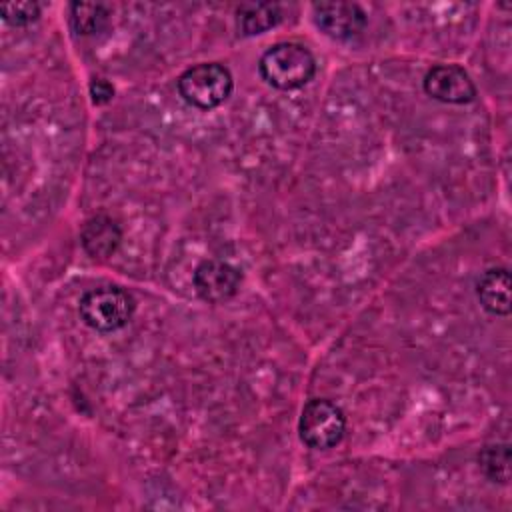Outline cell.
Masks as SVG:
<instances>
[{"label": "cell", "mask_w": 512, "mask_h": 512, "mask_svg": "<svg viewBox=\"0 0 512 512\" xmlns=\"http://www.w3.org/2000/svg\"><path fill=\"white\" fill-rule=\"evenodd\" d=\"M314 20L328 36L346 40L362 32L366 26V12L358 4L328 2L314 6Z\"/></svg>", "instance_id": "obj_7"}, {"label": "cell", "mask_w": 512, "mask_h": 512, "mask_svg": "<svg viewBox=\"0 0 512 512\" xmlns=\"http://www.w3.org/2000/svg\"><path fill=\"white\" fill-rule=\"evenodd\" d=\"M232 74L218 62H202L178 78L180 96L196 108L210 110L220 106L232 92Z\"/></svg>", "instance_id": "obj_2"}, {"label": "cell", "mask_w": 512, "mask_h": 512, "mask_svg": "<svg viewBox=\"0 0 512 512\" xmlns=\"http://www.w3.org/2000/svg\"><path fill=\"white\" fill-rule=\"evenodd\" d=\"M278 20L280 8L276 4H242L238 8V24L244 34H262Z\"/></svg>", "instance_id": "obj_10"}, {"label": "cell", "mask_w": 512, "mask_h": 512, "mask_svg": "<svg viewBox=\"0 0 512 512\" xmlns=\"http://www.w3.org/2000/svg\"><path fill=\"white\" fill-rule=\"evenodd\" d=\"M424 90L428 96L448 102L466 104L476 96V86L464 68L456 64H438L424 76Z\"/></svg>", "instance_id": "obj_6"}, {"label": "cell", "mask_w": 512, "mask_h": 512, "mask_svg": "<svg viewBox=\"0 0 512 512\" xmlns=\"http://www.w3.org/2000/svg\"><path fill=\"white\" fill-rule=\"evenodd\" d=\"M0 14L6 22L22 26L38 18L40 6L36 2H12V4H2Z\"/></svg>", "instance_id": "obj_13"}, {"label": "cell", "mask_w": 512, "mask_h": 512, "mask_svg": "<svg viewBox=\"0 0 512 512\" xmlns=\"http://www.w3.org/2000/svg\"><path fill=\"white\" fill-rule=\"evenodd\" d=\"M192 282L202 300L218 304L232 298L238 292L242 274L236 266L228 262L204 260L196 266Z\"/></svg>", "instance_id": "obj_5"}, {"label": "cell", "mask_w": 512, "mask_h": 512, "mask_svg": "<svg viewBox=\"0 0 512 512\" xmlns=\"http://www.w3.org/2000/svg\"><path fill=\"white\" fill-rule=\"evenodd\" d=\"M346 430L344 412L330 400L314 398L300 414L298 432L306 446L316 450H326L336 446Z\"/></svg>", "instance_id": "obj_4"}, {"label": "cell", "mask_w": 512, "mask_h": 512, "mask_svg": "<svg viewBox=\"0 0 512 512\" xmlns=\"http://www.w3.org/2000/svg\"><path fill=\"white\" fill-rule=\"evenodd\" d=\"M136 302L120 286H100L80 298L82 320L100 332L122 328L134 314Z\"/></svg>", "instance_id": "obj_3"}, {"label": "cell", "mask_w": 512, "mask_h": 512, "mask_svg": "<svg viewBox=\"0 0 512 512\" xmlns=\"http://www.w3.org/2000/svg\"><path fill=\"white\" fill-rule=\"evenodd\" d=\"M316 72L312 52L298 42H280L260 58L262 78L278 90H296Z\"/></svg>", "instance_id": "obj_1"}, {"label": "cell", "mask_w": 512, "mask_h": 512, "mask_svg": "<svg viewBox=\"0 0 512 512\" xmlns=\"http://www.w3.org/2000/svg\"><path fill=\"white\" fill-rule=\"evenodd\" d=\"M120 228L118 224L108 216H94L90 218L80 234L84 250L94 258L110 256L118 244H120Z\"/></svg>", "instance_id": "obj_8"}, {"label": "cell", "mask_w": 512, "mask_h": 512, "mask_svg": "<svg viewBox=\"0 0 512 512\" xmlns=\"http://www.w3.org/2000/svg\"><path fill=\"white\" fill-rule=\"evenodd\" d=\"M478 464L482 472L494 480L506 484L510 478V450L506 444H490L478 454Z\"/></svg>", "instance_id": "obj_12"}, {"label": "cell", "mask_w": 512, "mask_h": 512, "mask_svg": "<svg viewBox=\"0 0 512 512\" xmlns=\"http://www.w3.org/2000/svg\"><path fill=\"white\" fill-rule=\"evenodd\" d=\"M480 304L496 316L510 312V274L506 268H494L484 272L478 282Z\"/></svg>", "instance_id": "obj_9"}, {"label": "cell", "mask_w": 512, "mask_h": 512, "mask_svg": "<svg viewBox=\"0 0 512 512\" xmlns=\"http://www.w3.org/2000/svg\"><path fill=\"white\" fill-rule=\"evenodd\" d=\"M108 8L104 4H72L70 24L78 34H96L108 22Z\"/></svg>", "instance_id": "obj_11"}, {"label": "cell", "mask_w": 512, "mask_h": 512, "mask_svg": "<svg viewBox=\"0 0 512 512\" xmlns=\"http://www.w3.org/2000/svg\"><path fill=\"white\" fill-rule=\"evenodd\" d=\"M90 94H92V100L96 104H104V102H108L112 98L114 88L106 80H94L90 84Z\"/></svg>", "instance_id": "obj_14"}]
</instances>
